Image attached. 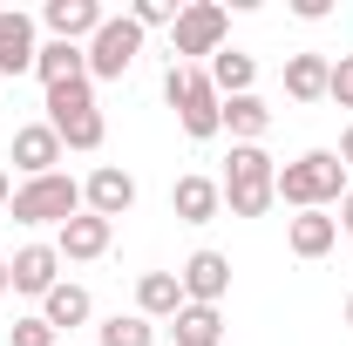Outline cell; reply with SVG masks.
Segmentation results:
<instances>
[{"mask_svg": "<svg viewBox=\"0 0 353 346\" xmlns=\"http://www.w3.org/2000/svg\"><path fill=\"white\" fill-rule=\"evenodd\" d=\"M285 245H292V258H326L333 245H340V217L326 211H299L285 224Z\"/></svg>", "mask_w": 353, "mask_h": 346, "instance_id": "obj_15", "label": "cell"}, {"mask_svg": "<svg viewBox=\"0 0 353 346\" xmlns=\"http://www.w3.org/2000/svg\"><path fill=\"white\" fill-rule=\"evenodd\" d=\"M170 333H176V346H224V319H218V305H183L170 319Z\"/></svg>", "mask_w": 353, "mask_h": 346, "instance_id": "obj_21", "label": "cell"}, {"mask_svg": "<svg viewBox=\"0 0 353 346\" xmlns=\"http://www.w3.org/2000/svg\"><path fill=\"white\" fill-rule=\"evenodd\" d=\"M34 54H41L34 21H28L21 7H7V14H0V75H28V68H34Z\"/></svg>", "mask_w": 353, "mask_h": 346, "instance_id": "obj_12", "label": "cell"}, {"mask_svg": "<svg viewBox=\"0 0 353 346\" xmlns=\"http://www.w3.org/2000/svg\"><path fill=\"white\" fill-rule=\"evenodd\" d=\"M326 82H333V61L326 54H292L285 61V95L292 102H326Z\"/></svg>", "mask_w": 353, "mask_h": 346, "instance_id": "obj_18", "label": "cell"}, {"mask_svg": "<svg viewBox=\"0 0 353 346\" xmlns=\"http://www.w3.org/2000/svg\"><path fill=\"white\" fill-rule=\"evenodd\" d=\"M7 272H14V292L48 299V292L61 285V252H54V245H21V252L7 258Z\"/></svg>", "mask_w": 353, "mask_h": 346, "instance_id": "obj_8", "label": "cell"}, {"mask_svg": "<svg viewBox=\"0 0 353 346\" xmlns=\"http://www.w3.org/2000/svg\"><path fill=\"white\" fill-rule=\"evenodd\" d=\"M7 156H14V170L28 176V183H34V176H54V163H61V136L48 130V123H28V130H14V150H7Z\"/></svg>", "mask_w": 353, "mask_h": 346, "instance_id": "obj_10", "label": "cell"}, {"mask_svg": "<svg viewBox=\"0 0 353 346\" xmlns=\"http://www.w3.org/2000/svg\"><path fill=\"white\" fill-rule=\"evenodd\" d=\"M136 312H143V319H176V312H183L176 272H143V278H136Z\"/></svg>", "mask_w": 353, "mask_h": 346, "instance_id": "obj_17", "label": "cell"}, {"mask_svg": "<svg viewBox=\"0 0 353 346\" xmlns=\"http://www.w3.org/2000/svg\"><path fill=\"white\" fill-rule=\"evenodd\" d=\"M109 238H116V224H109V217H95V211H82V217H68V224H61L54 252H61V258H102V252H109Z\"/></svg>", "mask_w": 353, "mask_h": 346, "instance_id": "obj_14", "label": "cell"}, {"mask_svg": "<svg viewBox=\"0 0 353 346\" xmlns=\"http://www.w3.org/2000/svg\"><path fill=\"white\" fill-rule=\"evenodd\" d=\"M130 204H136V176H130V170H116V163H102V170L82 183V211L109 217V224L130 211Z\"/></svg>", "mask_w": 353, "mask_h": 346, "instance_id": "obj_9", "label": "cell"}, {"mask_svg": "<svg viewBox=\"0 0 353 346\" xmlns=\"http://www.w3.org/2000/svg\"><path fill=\"white\" fill-rule=\"evenodd\" d=\"M163 95H170V109H176V123H183V136H190V143H211V136L224 130V95L211 88V75H204V68L170 61Z\"/></svg>", "mask_w": 353, "mask_h": 346, "instance_id": "obj_2", "label": "cell"}, {"mask_svg": "<svg viewBox=\"0 0 353 346\" xmlns=\"http://www.w3.org/2000/svg\"><path fill=\"white\" fill-rule=\"evenodd\" d=\"M340 231L353 238V183H347V197H340Z\"/></svg>", "mask_w": 353, "mask_h": 346, "instance_id": "obj_30", "label": "cell"}, {"mask_svg": "<svg viewBox=\"0 0 353 346\" xmlns=\"http://www.w3.org/2000/svg\"><path fill=\"white\" fill-rule=\"evenodd\" d=\"M143 54V28L130 14H109L95 34H88V82H123Z\"/></svg>", "mask_w": 353, "mask_h": 346, "instance_id": "obj_4", "label": "cell"}, {"mask_svg": "<svg viewBox=\"0 0 353 346\" xmlns=\"http://www.w3.org/2000/svg\"><path fill=\"white\" fill-rule=\"evenodd\" d=\"M272 197H279V204H292V211H326V204H340V197H347V163H340L333 150H306L299 163H285V170H279Z\"/></svg>", "mask_w": 353, "mask_h": 346, "instance_id": "obj_1", "label": "cell"}, {"mask_svg": "<svg viewBox=\"0 0 353 346\" xmlns=\"http://www.w3.org/2000/svg\"><path fill=\"white\" fill-rule=\"evenodd\" d=\"M95 346H157V319H143V312H116V319H102Z\"/></svg>", "mask_w": 353, "mask_h": 346, "instance_id": "obj_23", "label": "cell"}, {"mask_svg": "<svg viewBox=\"0 0 353 346\" xmlns=\"http://www.w3.org/2000/svg\"><path fill=\"white\" fill-rule=\"evenodd\" d=\"M0 204H14V183H7V170H0Z\"/></svg>", "mask_w": 353, "mask_h": 346, "instance_id": "obj_32", "label": "cell"}, {"mask_svg": "<svg viewBox=\"0 0 353 346\" xmlns=\"http://www.w3.org/2000/svg\"><path fill=\"white\" fill-rule=\"evenodd\" d=\"M176 285H183V305H218L231 292V258L224 252H190L183 272H176Z\"/></svg>", "mask_w": 353, "mask_h": 346, "instance_id": "obj_7", "label": "cell"}, {"mask_svg": "<svg viewBox=\"0 0 353 346\" xmlns=\"http://www.w3.org/2000/svg\"><path fill=\"white\" fill-rule=\"evenodd\" d=\"M224 130L238 136V143H259L272 130V109H265V95H231L224 102Z\"/></svg>", "mask_w": 353, "mask_h": 346, "instance_id": "obj_22", "label": "cell"}, {"mask_svg": "<svg viewBox=\"0 0 353 346\" xmlns=\"http://www.w3.org/2000/svg\"><path fill=\"white\" fill-rule=\"evenodd\" d=\"M326 95H333L340 109H353V54H340V61H333V82H326Z\"/></svg>", "mask_w": 353, "mask_h": 346, "instance_id": "obj_28", "label": "cell"}, {"mask_svg": "<svg viewBox=\"0 0 353 346\" xmlns=\"http://www.w3.org/2000/svg\"><path fill=\"white\" fill-rule=\"evenodd\" d=\"M0 292H14V272H7V258H0Z\"/></svg>", "mask_w": 353, "mask_h": 346, "instance_id": "obj_33", "label": "cell"}, {"mask_svg": "<svg viewBox=\"0 0 353 346\" xmlns=\"http://www.w3.org/2000/svg\"><path fill=\"white\" fill-rule=\"evenodd\" d=\"M347 326H353V299H347Z\"/></svg>", "mask_w": 353, "mask_h": 346, "instance_id": "obj_34", "label": "cell"}, {"mask_svg": "<svg viewBox=\"0 0 353 346\" xmlns=\"http://www.w3.org/2000/svg\"><path fill=\"white\" fill-rule=\"evenodd\" d=\"M41 21H48V34H54V41H75V48H82L88 34L109 21V7H102V0H48Z\"/></svg>", "mask_w": 353, "mask_h": 346, "instance_id": "obj_11", "label": "cell"}, {"mask_svg": "<svg viewBox=\"0 0 353 346\" xmlns=\"http://www.w3.org/2000/svg\"><path fill=\"white\" fill-rule=\"evenodd\" d=\"M54 340H61V333H54L48 319H14V326H7V346H54Z\"/></svg>", "mask_w": 353, "mask_h": 346, "instance_id": "obj_27", "label": "cell"}, {"mask_svg": "<svg viewBox=\"0 0 353 346\" xmlns=\"http://www.w3.org/2000/svg\"><path fill=\"white\" fill-rule=\"evenodd\" d=\"M48 130L61 136V150H102V109H82V116H68V123H48Z\"/></svg>", "mask_w": 353, "mask_h": 346, "instance_id": "obj_25", "label": "cell"}, {"mask_svg": "<svg viewBox=\"0 0 353 346\" xmlns=\"http://www.w3.org/2000/svg\"><path fill=\"white\" fill-rule=\"evenodd\" d=\"M176 14H183L176 0H136L130 7V21L143 28V34H150V28H176Z\"/></svg>", "mask_w": 353, "mask_h": 346, "instance_id": "obj_26", "label": "cell"}, {"mask_svg": "<svg viewBox=\"0 0 353 346\" xmlns=\"http://www.w3.org/2000/svg\"><path fill=\"white\" fill-rule=\"evenodd\" d=\"M272 183H279V163L259 143H231V163H224V204H231V217H265L279 204Z\"/></svg>", "mask_w": 353, "mask_h": 346, "instance_id": "obj_3", "label": "cell"}, {"mask_svg": "<svg viewBox=\"0 0 353 346\" xmlns=\"http://www.w3.org/2000/svg\"><path fill=\"white\" fill-rule=\"evenodd\" d=\"M292 14H299V21H326L333 7H326V0H292Z\"/></svg>", "mask_w": 353, "mask_h": 346, "instance_id": "obj_29", "label": "cell"}, {"mask_svg": "<svg viewBox=\"0 0 353 346\" xmlns=\"http://www.w3.org/2000/svg\"><path fill=\"white\" fill-rule=\"evenodd\" d=\"M68 217H82V183L75 176L54 170L14 190V224H68Z\"/></svg>", "mask_w": 353, "mask_h": 346, "instance_id": "obj_5", "label": "cell"}, {"mask_svg": "<svg viewBox=\"0 0 353 346\" xmlns=\"http://www.w3.org/2000/svg\"><path fill=\"white\" fill-rule=\"evenodd\" d=\"M88 312H95L88 285H68V278H61V285H54V292L41 299V319L54 326V333H68V326H88Z\"/></svg>", "mask_w": 353, "mask_h": 346, "instance_id": "obj_19", "label": "cell"}, {"mask_svg": "<svg viewBox=\"0 0 353 346\" xmlns=\"http://www.w3.org/2000/svg\"><path fill=\"white\" fill-rule=\"evenodd\" d=\"M333 156H340V163H347V170H353V130L340 136V150H333Z\"/></svg>", "mask_w": 353, "mask_h": 346, "instance_id": "obj_31", "label": "cell"}, {"mask_svg": "<svg viewBox=\"0 0 353 346\" xmlns=\"http://www.w3.org/2000/svg\"><path fill=\"white\" fill-rule=\"evenodd\" d=\"M34 75H41L48 88H54V82H75V75H88V48H75V41H41Z\"/></svg>", "mask_w": 353, "mask_h": 346, "instance_id": "obj_20", "label": "cell"}, {"mask_svg": "<svg viewBox=\"0 0 353 346\" xmlns=\"http://www.w3.org/2000/svg\"><path fill=\"white\" fill-rule=\"evenodd\" d=\"M82 109H95V82H88V75L48 88V123H68V116H82Z\"/></svg>", "mask_w": 353, "mask_h": 346, "instance_id": "obj_24", "label": "cell"}, {"mask_svg": "<svg viewBox=\"0 0 353 346\" xmlns=\"http://www.w3.org/2000/svg\"><path fill=\"white\" fill-rule=\"evenodd\" d=\"M170 211L183 217V224H211V217L224 211V183H211V176H176L170 183Z\"/></svg>", "mask_w": 353, "mask_h": 346, "instance_id": "obj_13", "label": "cell"}, {"mask_svg": "<svg viewBox=\"0 0 353 346\" xmlns=\"http://www.w3.org/2000/svg\"><path fill=\"white\" fill-rule=\"evenodd\" d=\"M224 28H231V14H224L218 0H190V7L176 14L170 41H176V54H190V61H197V54L211 61V54L224 48Z\"/></svg>", "mask_w": 353, "mask_h": 346, "instance_id": "obj_6", "label": "cell"}, {"mask_svg": "<svg viewBox=\"0 0 353 346\" xmlns=\"http://www.w3.org/2000/svg\"><path fill=\"white\" fill-rule=\"evenodd\" d=\"M204 75H211V88L231 102V95H252V82H259V61H252L245 48H218V54L204 61Z\"/></svg>", "mask_w": 353, "mask_h": 346, "instance_id": "obj_16", "label": "cell"}]
</instances>
